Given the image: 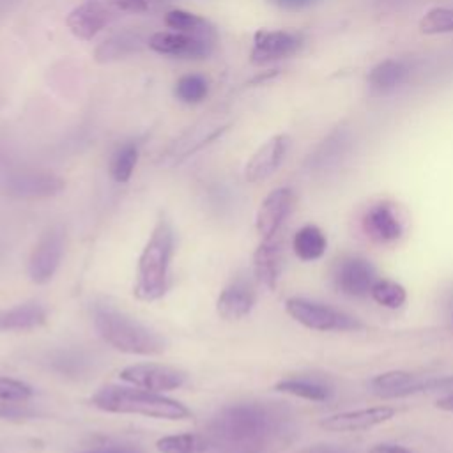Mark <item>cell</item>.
Segmentation results:
<instances>
[{
	"label": "cell",
	"instance_id": "cell-1",
	"mask_svg": "<svg viewBox=\"0 0 453 453\" xmlns=\"http://www.w3.org/2000/svg\"><path fill=\"white\" fill-rule=\"evenodd\" d=\"M281 423V416L264 403H234L212 418L205 437L214 453H265L283 434Z\"/></svg>",
	"mask_w": 453,
	"mask_h": 453
},
{
	"label": "cell",
	"instance_id": "cell-2",
	"mask_svg": "<svg viewBox=\"0 0 453 453\" xmlns=\"http://www.w3.org/2000/svg\"><path fill=\"white\" fill-rule=\"evenodd\" d=\"M92 320L99 336L115 350L136 356H157L166 349V342L157 331L111 304H96L92 308Z\"/></svg>",
	"mask_w": 453,
	"mask_h": 453
},
{
	"label": "cell",
	"instance_id": "cell-3",
	"mask_svg": "<svg viewBox=\"0 0 453 453\" xmlns=\"http://www.w3.org/2000/svg\"><path fill=\"white\" fill-rule=\"evenodd\" d=\"M88 402L92 407L111 414H138L145 418L172 421L188 419L191 416V411L173 398H166L147 389L115 384L103 386L90 396Z\"/></svg>",
	"mask_w": 453,
	"mask_h": 453
},
{
	"label": "cell",
	"instance_id": "cell-4",
	"mask_svg": "<svg viewBox=\"0 0 453 453\" xmlns=\"http://www.w3.org/2000/svg\"><path fill=\"white\" fill-rule=\"evenodd\" d=\"M173 228L170 221L161 214L138 258L133 294L140 301L150 303L166 292L170 262L173 257Z\"/></svg>",
	"mask_w": 453,
	"mask_h": 453
},
{
	"label": "cell",
	"instance_id": "cell-5",
	"mask_svg": "<svg viewBox=\"0 0 453 453\" xmlns=\"http://www.w3.org/2000/svg\"><path fill=\"white\" fill-rule=\"evenodd\" d=\"M285 311L301 326L313 331H356L363 324L329 304L310 301L304 297H290L285 301Z\"/></svg>",
	"mask_w": 453,
	"mask_h": 453
},
{
	"label": "cell",
	"instance_id": "cell-6",
	"mask_svg": "<svg viewBox=\"0 0 453 453\" xmlns=\"http://www.w3.org/2000/svg\"><path fill=\"white\" fill-rule=\"evenodd\" d=\"M65 248V228L53 223L42 230L28 258V276L35 285H44L55 276Z\"/></svg>",
	"mask_w": 453,
	"mask_h": 453
},
{
	"label": "cell",
	"instance_id": "cell-7",
	"mask_svg": "<svg viewBox=\"0 0 453 453\" xmlns=\"http://www.w3.org/2000/svg\"><path fill=\"white\" fill-rule=\"evenodd\" d=\"M230 120L226 119V111L214 110L207 117H202L193 126H189L168 149L165 161L168 165H175L188 156L200 150L203 145L211 143L214 138H218L226 127Z\"/></svg>",
	"mask_w": 453,
	"mask_h": 453
},
{
	"label": "cell",
	"instance_id": "cell-8",
	"mask_svg": "<svg viewBox=\"0 0 453 453\" xmlns=\"http://www.w3.org/2000/svg\"><path fill=\"white\" fill-rule=\"evenodd\" d=\"M119 14L117 0H85L67 14V28L81 41H92Z\"/></svg>",
	"mask_w": 453,
	"mask_h": 453
},
{
	"label": "cell",
	"instance_id": "cell-9",
	"mask_svg": "<svg viewBox=\"0 0 453 453\" xmlns=\"http://www.w3.org/2000/svg\"><path fill=\"white\" fill-rule=\"evenodd\" d=\"M65 182L50 170H19L4 180V193L21 200H39L58 195Z\"/></svg>",
	"mask_w": 453,
	"mask_h": 453
},
{
	"label": "cell",
	"instance_id": "cell-10",
	"mask_svg": "<svg viewBox=\"0 0 453 453\" xmlns=\"http://www.w3.org/2000/svg\"><path fill=\"white\" fill-rule=\"evenodd\" d=\"M119 377L124 382L133 384L134 388H142L154 393L177 389L186 382V372L159 363L129 365L124 370H120Z\"/></svg>",
	"mask_w": 453,
	"mask_h": 453
},
{
	"label": "cell",
	"instance_id": "cell-11",
	"mask_svg": "<svg viewBox=\"0 0 453 453\" xmlns=\"http://www.w3.org/2000/svg\"><path fill=\"white\" fill-rule=\"evenodd\" d=\"M303 46V35L292 30H267L260 28L253 35V48L250 51L251 64L264 65L297 53Z\"/></svg>",
	"mask_w": 453,
	"mask_h": 453
},
{
	"label": "cell",
	"instance_id": "cell-12",
	"mask_svg": "<svg viewBox=\"0 0 453 453\" xmlns=\"http://www.w3.org/2000/svg\"><path fill=\"white\" fill-rule=\"evenodd\" d=\"M152 51L173 58H205L214 50V39L184 32H156L147 39Z\"/></svg>",
	"mask_w": 453,
	"mask_h": 453
},
{
	"label": "cell",
	"instance_id": "cell-13",
	"mask_svg": "<svg viewBox=\"0 0 453 453\" xmlns=\"http://www.w3.org/2000/svg\"><path fill=\"white\" fill-rule=\"evenodd\" d=\"M290 149L288 134H274L265 140L248 159L244 166V179L248 182H262L269 179L283 163Z\"/></svg>",
	"mask_w": 453,
	"mask_h": 453
},
{
	"label": "cell",
	"instance_id": "cell-14",
	"mask_svg": "<svg viewBox=\"0 0 453 453\" xmlns=\"http://www.w3.org/2000/svg\"><path fill=\"white\" fill-rule=\"evenodd\" d=\"M352 133L347 127L333 129L308 156L306 168L313 173H324L334 170L349 156L352 149Z\"/></svg>",
	"mask_w": 453,
	"mask_h": 453
},
{
	"label": "cell",
	"instance_id": "cell-15",
	"mask_svg": "<svg viewBox=\"0 0 453 453\" xmlns=\"http://www.w3.org/2000/svg\"><path fill=\"white\" fill-rule=\"evenodd\" d=\"M375 267L363 257H349L338 264L334 273L336 288L350 297H365L377 281Z\"/></svg>",
	"mask_w": 453,
	"mask_h": 453
},
{
	"label": "cell",
	"instance_id": "cell-16",
	"mask_svg": "<svg viewBox=\"0 0 453 453\" xmlns=\"http://www.w3.org/2000/svg\"><path fill=\"white\" fill-rule=\"evenodd\" d=\"M296 202V195L290 188H276L273 189L260 203L257 216H255V226L257 232L264 237L269 239L273 237L283 221L288 218L292 207Z\"/></svg>",
	"mask_w": 453,
	"mask_h": 453
},
{
	"label": "cell",
	"instance_id": "cell-17",
	"mask_svg": "<svg viewBox=\"0 0 453 453\" xmlns=\"http://www.w3.org/2000/svg\"><path fill=\"white\" fill-rule=\"evenodd\" d=\"M395 414H396V411L389 405L343 411V412H336L327 418H322L320 426L329 432H357V430H366L375 425L386 423Z\"/></svg>",
	"mask_w": 453,
	"mask_h": 453
},
{
	"label": "cell",
	"instance_id": "cell-18",
	"mask_svg": "<svg viewBox=\"0 0 453 453\" xmlns=\"http://www.w3.org/2000/svg\"><path fill=\"white\" fill-rule=\"evenodd\" d=\"M363 230L370 239L377 242H393L400 239L403 232L396 211L386 202H379L365 212Z\"/></svg>",
	"mask_w": 453,
	"mask_h": 453
},
{
	"label": "cell",
	"instance_id": "cell-19",
	"mask_svg": "<svg viewBox=\"0 0 453 453\" xmlns=\"http://www.w3.org/2000/svg\"><path fill=\"white\" fill-rule=\"evenodd\" d=\"M425 379L405 370H389L375 375L368 382V389L382 398H400L416 393H425Z\"/></svg>",
	"mask_w": 453,
	"mask_h": 453
},
{
	"label": "cell",
	"instance_id": "cell-20",
	"mask_svg": "<svg viewBox=\"0 0 453 453\" xmlns=\"http://www.w3.org/2000/svg\"><path fill=\"white\" fill-rule=\"evenodd\" d=\"M255 301L257 294L251 283L246 280H235L221 290L216 301V310L225 320H241L253 310Z\"/></svg>",
	"mask_w": 453,
	"mask_h": 453
},
{
	"label": "cell",
	"instance_id": "cell-21",
	"mask_svg": "<svg viewBox=\"0 0 453 453\" xmlns=\"http://www.w3.org/2000/svg\"><path fill=\"white\" fill-rule=\"evenodd\" d=\"M283 267V253L278 241L273 237L264 239L253 253V274L255 280L265 288L273 290L278 285Z\"/></svg>",
	"mask_w": 453,
	"mask_h": 453
},
{
	"label": "cell",
	"instance_id": "cell-22",
	"mask_svg": "<svg viewBox=\"0 0 453 453\" xmlns=\"http://www.w3.org/2000/svg\"><path fill=\"white\" fill-rule=\"evenodd\" d=\"M46 324V310L39 303H23L0 311V333L30 331Z\"/></svg>",
	"mask_w": 453,
	"mask_h": 453
},
{
	"label": "cell",
	"instance_id": "cell-23",
	"mask_svg": "<svg viewBox=\"0 0 453 453\" xmlns=\"http://www.w3.org/2000/svg\"><path fill=\"white\" fill-rule=\"evenodd\" d=\"M409 65L403 60L388 58L377 64L368 74V85L377 94H388L398 88L409 78Z\"/></svg>",
	"mask_w": 453,
	"mask_h": 453
},
{
	"label": "cell",
	"instance_id": "cell-24",
	"mask_svg": "<svg viewBox=\"0 0 453 453\" xmlns=\"http://www.w3.org/2000/svg\"><path fill=\"white\" fill-rule=\"evenodd\" d=\"M274 391L287 393V395L311 400V402H326L333 395V389L327 384L315 379H308V377L281 379L274 384Z\"/></svg>",
	"mask_w": 453,
	"mask_h": 453
},
{
	"label": "cell",
	"instance_id": "cell-25",
	"mask_svg": "<svg viewBox=\"0 0 453 453\" xmlns=\"http://www.w3.org/2000/svg\"><path fill=\"white\" fill-rule=\"evenodd\" d=\"M292 248L294 253L304 260V262H311L320 258L326 253L327 248V239L324 235V232L317 226V225H303L292 239Z\"/></svg>",
	"mask_w": 453,
	"mask_h": 453
},
{
	"label": "cell",
	"instance_id": "cell-26",
	"mask_svg": "<svg viewBox=\"0 0 453 453\" xmlns=\"http://www.w3.org/2000/svg\"><path fill=\"white\" fill-rule=\"evenodd\" d=\"M142 42H143L142 35L133 32V30L119 32V34L108 37L106 41H103L96 48V60L97 62H110V60L122 58V57H126L129 53L138 51Z\"/></svg>",
	"mask_w": 453,
	"mask_h": 453
},
{
	"label": "cell",
	"instance_id": "cell-27",
	"mask_svg": "<svg viewBox=\"0 0 453 453\" xmlns=\"http://www.w3.org/2000/svg\"><path fill=\"white\" fill-rule=\"evenodd\" d=\"M165 25L175 32H184V34L200 35V37L216 41L214 27L205 18H202L195 12H188L182 9H172L165 14Z\"/></svg>",
	"mask_w": 453,
	"mask_h": 453
},
{
	"label": "cell",
	"instance_id": "cell-28",
	"mask_svg": "<svg viewBox=\"0 0 453 453\" xmlns=\"http://www.w3.org/2000/svg\"><path fill=\"white\" fill-rule=\"evenodd\" d=\"M90 357L81 350H55L48 356L50 366L67 377H80L88 372Z\"/></svg>",
	"mask_w": 453,
	"mask_h": 453
},
{
	"label": "cell",
	"instance_id": "cell-29",
	"mask_svg": "<svg viewBox=\"0 0 453 453\" xmlns=\"http://www.w3.org/2000/svg\"><path fill=\"white\" fill-rule=\"evenodd\" d=\"M156 448L159 453H203L209 449V442L200 434H175L157 439Z\"/></svg>",
	"mask_w": 453,
	"mask_h": 453
},
{
	"label": "cell",
	"instance_id": "cell-30",
	"mask_svg": "<svg viewBox=\"0 0 453 453\" xmlns=\"http://www.w3.org/2000/svg\"><path fill=\"white\" fill-rule=\"evenodd\" d=\"M138 163V147L131 142L122 143L111 156L110 161V175L115 182L124 184L131 179L134 166Z\"/></svg>",
	"mask_w": 453,
	"mask_h": 453
},
{
	"label": "cell",
	"instance_id": "cell-31",
	"mask_svg": "<svg viewBox=\"0 0 453 453\" xmlns=\"http://www.w3.org/2000/svg\"><path fill=\"white\" fill-rule=\"evenodd\" d=\"M173 94L179 101H182L186 104L202 103L209 94V81L205 76L196 74V73L184 74L177 80V83L173 87Z\"/></svg>",
	"mask_w": 453,
	"mask_h": 453
},
{
	"label": "cell",
	"instance_id": "cell-32",
	"mask_svg": "<svg viewBox=\"0 0 453 453\" xmlns=\"http://www.w3.org/2000/svg\"><path fill=\"white\" fill-rule=\"evenodd\" d=\"M370 296L377 304H380L384 308H389V310L400 308L407 299L405 288L400 283H396L393 280H386V278H379L373 283V287L370 290Z\"/></svg>",
	"mask_w": 453,
	"mask_h": 453
},
{
	"label": "cell",
	"instance_id": "cell-33",
	"mask_svg": "<svg viewBox=\"0 0 453 453\" xmlns=\"http://www.w3.org/2000/svg\"><path fill=\"white\" fill-rule=\"evenodd\" d=\"M419 30L428 35L453 32V9H448V7L430 9L419 19Z\"/></svg>",
	"mask_w": 453,
	"mask_h": 453
},
{
	"label": "cell",
	"instance_id": "cell-34",
	"mask_svg": "<svg viewBox=\"0 0 453 453\" xmlns=\"http://www.w3.org/2000/svg\"><path fill=\"white\" fill-rule=\"evenodd\" d=\"M34 395V389L18 379L0 377V400L4 402H27Z\"/></svg>",
	"mask_w": 453,
	"mask_h": 453
},
{
	"label": "cell",
	"instance_id": "cell-35",
	"mask_svg": "<svg viewBox=\"0 0 453 453\" xmlns=\"http://www.w3.org/2000/svg\"><path fill=\"white\" fill-rule=\"evenodd\" d=\"M35 412L25 405V402H4L0 400V419H23L32 418Z\"/></svg>",
	"mask_w": 453,
	"mask_h": 453
},
{
	"label": "cell",
	"instance_id": "cell-36",
	"mask_svg": "<svg viewBox=\"0 0 453 453\" xmlns=\"http://www.w3.org/2000/svg\"><path fill=\"white\" fill-rule=\"evenodd\" d=\"M156 0H117L120 12H131V14H142L152 9V4Z\"/></svg>",
	"mask_w": 453,
	"mask_h": 453
},
{
	"label": "cell",
	"instance_id": "cell-37",
	"mask_svg": "<svg viewBox=\"0 0 453 453\" xmlns=\"http://www.w3.org/2000/svg\"><path fill=\"white\" fill-rule=\"evenodd\" d=\"M267 2L283 11H303L319 4L320 0H267Z\"/></svg>",
	"mask_w": 453,
	"mask_h": 453
},
{
	"label": "cell",
	"instance_id": "cell-38",
	"mask_svg": "<svg viewBox=\"0 0 453 453\" xmlns=\"http://www.w3.org/2000/svg\"><path fill=\"white\" fill-rule=\"evenodd\" d=\"M297 453H349V451L345 448L333 446V444H315V446H308Z\"/></svg>",
	"mask_w": 453,
	"mask_h": 453
},
{
	"label": "cell",
	"instance_id": "cell-39",
	"mask_svg": "<svg viewBox=\"0 0 453 453\" xmlns=\"http://www.w3.org/2000/svg\"><path fill=\"white\" fill-rule=\"evenodd\" d=\"M368 453H411V451L407 448H403V446H398V444H386V442H382V444L372 446Z\"/></svg>",
	"mask_w": 453,
	"mask_h": 453
},
{
	"label": "cell",
	"instance_id": "cell-40",
	"mask_svg": "<svg viewBox=\"0 0 453 453\" xmlns=\"http://www.w3.org/2000/svg\"><path fill=\"white\" fill-rule=\"evenodd\" d=\"M435 407L441 409V411H446V412H453V393L451 395H446L442 398H439L435 402Z\"/></svg>",
	"mask_w": 453,
	"mask_h": 453
},
{
	"label": "cell",
	"instance_id": "cell-41",
	"mask_svg": "<svg viewBox=\"0 0 453 453\" xmlns=\"http://www.w3.org/2000/svg\"><path fill=\"white\" fill-rule=\"evenodd\" d=\"M446 311H448L449 319L453 320V287L449 288V292H448V296H446Z\"/></svg>",
	"mask_w": 453,
	"mask_h": 453
},
{
	"label": "cell",
	"instance_id": "cell-42",
	"mask_svg": "<svg viewBox=\"0 0 453 453\" xmlns=\"http://www.w3.org/2000/svg\"><path fill=\"white\" fill-rule=\"evenodd\" d=\"M88 453H127V451H88Z\"/></svg>",
	"mask_w": 453,
	"mask_h": 453
}]
</instances>
